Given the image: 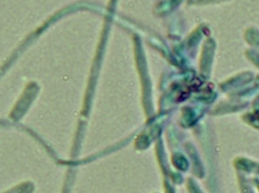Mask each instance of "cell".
Wrapping results in <instances>:
<instances>
[{
	"label": "cell",
	"instance_id": "obj_1",
	"mask_svg": "<svg viewBox=\"0 0 259 193\" xmlns=\"http://www.w3.org/2000/svg\"><path fill=\"white\" fill-rule=\"evenodd\" d=\"M43 28H44V25L40 26L26 36V37L23 39L22 42L17 45V47L13 51L11 55L7 58L6 61L0 66V76L2 74L5 73V72L8 71L10 67H12L14 63L17 61V59L24 54V52L27 50V48L33 43L36 38L39 37V35L42 33V32L43 31Z\"/></svg>",
	"mask_w": 259,
	"mask_h": 193
}]
</instances>
